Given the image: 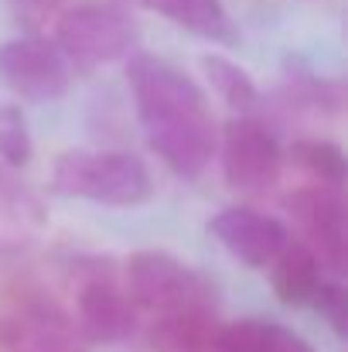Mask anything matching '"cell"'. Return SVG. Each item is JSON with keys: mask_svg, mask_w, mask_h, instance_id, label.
<instances>
[{"mask_svg": "<svg viewBox=\"0 0 348 352\" xmlns=\"http://www.w3.org/2000/svg\"><path fill=\"white\" fill-rule=\"evenodd\" d=\"M311 308H318L338 336H348V294L338 280H328L325 277L321 287H318V294H314V301H311Z\"/></svg>", "mask_w": 348, "mask_h": 352, "instance_id": "ffe728a7", "label": "cell"}, {"mask_svg": "<svg viewBox=\"0 0 348 352\" xmlns=\"http://www.w3.org/2000/svg\"><path fill=\"white\" fill-rule=\"evenodd\" d=\"M290 161L314 182V185H328V188H342L348 178V161L345 151L335 140H321V137H301L290 144Z\"/></svg>", "mask_w": 348, "mask_h": 352, "instance_id": "e0dca14e", "label": "cell"}, {"mask_svg": "<svg viewBox=\"0 0 348 352\" xmlns=\"http://www.w3.org/2000/svg\"><path fill=\"white\" fill-rule=\"evenodd\" d=\"M116 3H123V7H143V10H157L161 7V0H116Z\"/></svg>", "mask_w": 348, "mask_h": 352, "instance_id": "44dd1931", "label": "cell"}, {"mask_svg": "<svg viewBox=\"0 0 348 352\" xmlns=\"http://www.w3.org/2000/svg\"><path fill=\"white\" fill-rule=\"evenodd\" d=\"M0 79L24 103H55L69 93L72 65L55 41L21 34L0 45Z\"/></svg>", "mask_w": 348, "mask_h": 352, "instance_id": "52a82bcc", "label": "cell"}, {"mask_svg": "<svg viewBox=\"0 0 348 352\" xmlns=\"http://www.w3.org/2000/svg\"><path fill=\"white\" fill-rule=\"evenodd\" d=\"M0 352H86L76 322L38 291L0 305Z\"/></svg>", "mask_w": 348, "mask_h": 352, "instance_id": "8992f818", "label": "cell"}, {"mask_svg": "<svg viewBox=\"0 0 348 352\" xmlns=\"http://www.w3.org/2000/svg\"><path fill=\"white\" fill-rule=\"evenodd\" d=\"M216 151L222 154L226 185L235 192H266L280 182L283 151L277 137L270 133V126L259 120L246 117V113L229 120L226 130L219 133Z\"/></svg>", "mask_w": 348, "mask_h": 352, "instance_id": "9c48e42d", "label": "cell"}, {"mask_svg": "<svg viewBox=\"0 0 348 352\" xmlns=\"http://www.w3.org/2000/svg\"><path fill=\"white\" fill-rule=\"evenodd\" d=\"M202 72H205L209 86L216 89V96L229 110L249 113V110L259 107V89H256L253 76L239 62H232V58L219 55V52H209V55H202Z\"/></svg>", "mask_w": 348, "mask_h": 352, "instance_id": "2e32d148", "label": "cell"}, {"mask_svg": "<svg viewBox=\"0 0 348 352\" xmlns=\"http://www.w3.org/2000/svg\"><path fill=\"white\" fill-rule=\"evenodd\" d=\"M209 233L212 239H219L222 250H229L235 260H242L253 270H266L290 239L280 219L246 209V206H232V209L216 212L209 219Z\"/></svg>", "mask_w": 348, "mask_h": 352, "instance_id": "30bf717a", "label": "cell"}, {"mask_svg": "<svg viewBox=\"0 0 348 352\" xmlns=\"http://www.w3.org/2000/svg\"><path fill=\"white\" fill-rule=\"evenodd\" d=\"M45 206L21 188H0V250L27 246L45 230Z\"/></svg>", "mask_w": 348, "mask_h": 352, "instance_id": "9a60e30c", "label": "cell"}, {"mask_svg": "<svg viewBox=\"0 0 348 352\" xmlns=\"http://www.w3.org/2000/svg\"><path fill=\"white\" fill-rule=\"evenodd\" d=\"M157 14L171 17L178 28L192 31L195 38L216 41V45H235L239 31L232 24L222 0H161Z\"/></svg>", "mask_w": 348, "mask_h": 352, "instance_id": "5bb4252c", "label": "cell"}, {"mask_svg": "<svg viewBox=\"0 0 348 352\" xmlns=\"http://www.w3.org/2000/svg\"><path fill=\"white\" fill-rule=\"evenodd\" d=\"M133 14L116 0H79L55 17V45L76 69L123 62L137 52Z\"/></svg>", "mask_w": 348, "mask_h": 352, "instance_id": "3957f363", "label": "cell"}, {"mask_svg": "<svg viewBox=\"0 0 348 352\" xmlns=\"http://www.w3.org/2000/svg\"><path fill=\"white\" fill-rule=\"evenodd\" d=\"M34 154L27 120L17 107H0V161L10 168H24Z\"/></svg>", "mask_w": 348, "mask_h": 352, "instance_id": "ac0fdd59", "label": "cell"}, {"mask_svg": "<svg viewBox=\"0 0 348 352\" xmlns=\"http://www.w3.org/2000/svg\"><path fill=\"white\" fill-rule=\"evenodd\" d=\"M126 82L150 151L178 178H198L219 147V123L205 89L174 62L147 52L126 58Z\"/></svg>", "mask_w": 348, "mask_h": 352, "instance_id": "6da1fadb", "label": "cell"}, {"mask_svg": "<svg viewBox=\"0 0 348 352\" xmlns=\"http://www.w3.org/2000/svg\"><path fill=\"white\" fill-rule=\"evenodd\" d=\"M123 291L133 308L167 315L195 305H216V284L167 250H137L123 263Z\"/></svg>", "mask_w": 348, "mask_h": 352, "instance_id": "277c9868", "label": "cell"}, {"mask_svg": "<svg viewBox=\"0 0 348 352\" xmlns=\"http://www.w3.org/2000/svg\"><path fill=\"white\" fill-rule=\"evenodd\" d=\"M266 270H270V284H273L277 301H283L290 308H311V301L325 280L321 260L301 239H287V246L277 253V260Z\"/></svg>", "mask_w": 348, "mask_h": 352, "instance_id": "7c38bea8", "label": "cell"}, {"mask_svg": "<svg viewBox=\"0 0 348 352\" xmlns=\"http://www.w3.org/2000/svg\"><path fill=\"white\" fill-rule=\"evenodd\" d=\"M287 212L301 233V243L321 260V267L345 274L348 267V206L342 188L304 185L287 195Z\"/></svg>", "mask_w": 348, "mask_h": 352, "instance_id": "ba28073f", "label": "cell"}, {"mask_svg": "<svg viewBox=\"0 0 348 352\" xmlns=\"http://www.w3.org/2000/svg\"><path fill=\"white\" fill-rule=\"evenodd\" d=\"M222 332L216 305H195L167 315H154L150 349L154 352H216Z\"/></svg>", "mask_w": 348, "mask_h": 352, "instance_id": "8fae6325", "label": "cell"}, {"mask_svg": "<svg viewBox=\"0 0 348 352\" xmlns=\"http://www.w3.org/2000/svg\"><path fill=\"white\" fill-rule=\"evenodd\" d=\"M76 287V329L82 342L116 346L126 342L137 329V308L116 280L110 256H82L72 263Z\"/></svg>", "mask_w": 348, "mask_h": 352, "instance_id": "5b68a950", "label": "cell"}, {"mask_svg": "<svg viewBox=\"0 0 348 352\" xmlns=\"http://www.w3.org/2000/svg\"><path fill=\"white\" fill-rule=\"evenodd\" d=\"M51 188L65 199H86L100 206H143L154 195V178L143 157L133 151H89L72 147L55 157Z\"/></svg>", "mask_w": 348, "mask_h": 352, "instance_id": "7a4b0ae2", "label": "cell"}, {"mask_svg": "<svg viewBox=\"0 0 348 352\" xmlns=\"http://www.w3.org/2000/svg\"><path fill=\"white\" fill-rule=\"evenodd\" d=\"M216 352H314V346L280 322L239 318L232 325H222Z\"/></svg>", "mask_w": 348, "mask_h": 352, "instance_id": "4fadbf2b", "label": "cell"}, {"mask_svg": "<svg viewBox=\"0 0 348 352\" xmlns=\"http://www.w3.org/2000/svg\"><path fill=\"white\" fill-rule=\"evenodd\" d=\"M7 7H10V17L27 34H38L69 7V0H7Z\"/></svg>", "mask_w": 348, "mask_h": 352, "instance_id": "d6986e66", "label": "cell"}]
</instances>
